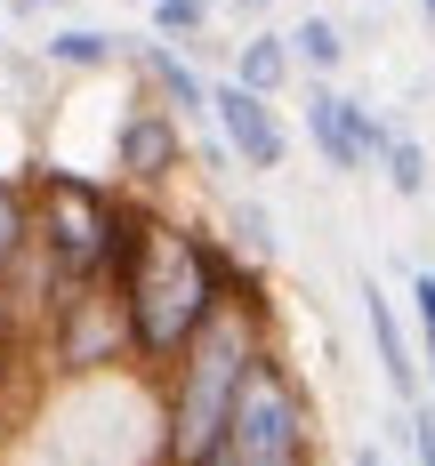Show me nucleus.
I'll return each instance as SVG.
<instances>
[{
  "label": "nucleus",
  "mask_w": 435,
  "mask_h": 466,
  "mask_svg": "<svg viewBox=\"0 0 435 466\" xmlns=\"http://www.w3.org/2000/svg\"><path fill=\"white\" fill-rule=\"evenodd\" d=\"M274 346V281L266 266H250L234 298L193 329V346L153 378L161 394V419H153V466H186V459H210L226 442V419H234V394L250 362Z\"/></svg>",
  "instance_id": "obj_2"
},
{
  "label": "nucleus",
  "mask_w": 435,
  "mask_h": 466,
  "mask_svg": "<svg viewBox=\"0 0 435 466\" xmlns=\"http://www.w3.org/2000/svg\"><path fill=\"white\" fill-rule=\"evenodd\" d=\"M419 16H428V33H435V0H419Z\"/></svg>",
  "instance_id": "obj_22"
},
{
  "label": "nucleus",
  "mask_w": 435,
  "mask_h": 466,
  "mask_svg": "<svg viewBox=\"0 0 435 466\" xmlns=\"http://www.w3.org/2000/svg\"><path fill=\"white\" fill-rule=\"evenodd\" d=\"M210 16H218V0H153V33L161 41H178V48H202V33H210Z\"/></svg>",
  "instance_id": "obj_16"
},
{
  "label": "nucleus",
  "mask_w": 435,
  "mask_h": 466,
  "mask_svg": "<svg viewBox=\"0 0 435 466\" xmlns=\"http://www.w3.org/2000/svg\"><path fill=\"white\" fill-rule=\"evenodd\" d=\"M234 73L242 89H258V96H283L290 81H298V56H290V33H250V41H234Z\"/></svg>",
  "instance_id": "obj_11"
},
{
  "label": "nucleus",
  "mask_w": 435,
  "mask_h": 466,
  "mask_svg": "<svg viewBox=\"0 0 435 466\" xmlns=\"http://www.w3.org/2000/svg\"><path fill=\"white\" fill-rule=\"evenodd\" d=\"M210 129L226 137L234 169H250V177H274V169H290L283 105H274V96H258V89H242L234 73H218V81H210Z\"/></svg>",
  "instance_id": "obj_6"
},
{
  "label": "nucleus",
  "mask_w": 435,
  "mask_h": 466,
  "mask_svg": "<svg viewBox=\"0 0 435 466\" xmlns=\"http://www.w3.org/2000/svg\"><path fill=\"white\" fill-rule=\"evenodd\" d=\"M41 56L57 65V73H105V65L129 56V41L105 33V25H81V16H57V33L41 41Z\"/></svg>",
  "instance_id": "obj_10"
},
{
  "label": "nucleus",
  "mask_w": 435,
  "mask_h": 466,
  "mask_svg": "<svg viewBox=\"0 0 435 466\" xmlns=\"http://www.w3.org/2000/svg\"><path fill=\"white\" fill-rule=\"evenodd\" d=\"M355 466H387V459H379V451H371V442H363V451H355Z\"/></svg>",
  "instance_id": "obj_20"
},
{
  "label": "nucleus",
  "mask_w": 435,
  "mask_h": 466,
  "mask_svg": "<svg viewBox=\"0 0 435 466\" xmlns=\"http://www.w3.org/2000/svg\"><path fill=\"white\" fill-rule=\"evenodd\" d=\"M242 281H250V258H242L218 226L178 218V209H153L138 258L113 281V298H121V314H129V354H138V370L161 378L193 346V329L210 322Z\"/></svg>",
  "instance_id": "obj_1"
},
{
  "label": "nucleus",
  "mask_w": 435,
  "mask_h": 466,
  "mask_svg": "<svg viewBox=\"0 0 435 466\" xmlns=\"http://www.w3.org/2000/svg\"><path fill=\"white\" fill-rule=\"evenodd\" d=\"M129 73H138V89H153L178 121H210V73L193 65V48L145 33V41H129Z\"/></svg>",
  "instance_id": "obj_7"
},
{
  "label": "nucleus",
  "mask_w": 435,
  "mask_h": 466,
  "mask_svg": "<svg viewBox=\"0 0 435 466\" xmlns=\"http://www.w3.org/2000/svg\"><path fill=\"white\" fill-rule=\"evenodd\" d=\"M186 466H323L315 451L306 459H234V451H210V459H186Z\"/></svg>",
  "instance_id": "obj_17"
},
{
  "label": "nucleus",
  "mask_w": 435,
  "mask_h": 466,
  "mask_svg": "<svg viewBox=\"0 0 435 466\" xmlns=\"http://www.w3.org/2000/svg\"><path fill=\"white\" fill-rule=\"evenodd\" d=\"M33 177L25 169H0V281L16 274L25 258H33Z\"/></svg>",
  "instance_id": "obj_12"
},
{
  "label": "nucleus",
  "mask_w": 435,
  "mask_h": 466,
  "mask_svg": "<svg viewBox=\"0 0 435 466\" xmlns=\"http://www.w3.org/2000/svg\"><path fill=\"white\" fill-rule=\"evenodd\" d=\"M33 354H41L57 378H105V370H138V354H129V314H121V298L97 281V289H65L57 306H48L41 338H33Z\"/></svg>",
  "instance_id": "obj_4"
},
{
  "label": "nucleus",
  "mask_w": 435,
  "mask_h": 466,
  "mask_svg": "<svg viewBox=\"0 0 435 466\" xmlns=\"http://www.w3.org/2000/svg\"><path fill=\"white\" fill-rule=\"evenodd\" d=\"M290 56H298L306 81H338V65H347V25H338V16H298V25H290Z\"/></svg>",
  "instance_id": "obj_13"
},
{
  "label": "nucleus",
  "mask_w": 435,
  "mask_h": 466,
  "mask_svg": "<svg viewBox=\"0 0 435 466\" xmlns=\"http://www.w3.org/2000/svg\"><path fill=\"white\" fill-rule=\"evenodd\" d=\"M218 233L234 241L250 266H274V258H283V226H274V209H266V201H226Z\"/></svg>",
  "instance_id": "obj_14"
},
{
  "label": "nucleus",
  "mask_w": 435,
  "mask_h": 466,
  "mask_svg": "<svg viewBox=\"0 0 435 466\" xmlns=\"http://www.w3.org/2000/svg\"><path fill=\"white\" fill-rule=\"evenodd\" d=\"M57 8H73V0H8V16H57Z\"/></svg>",
  "instance_id": "obj_18"
},
{
  "label": "nucleus",
  "mask_w": 435,
  "mask_h": 466,
  "mask_svg": "<svg viewBox=\"0 0 435 466\" xmlns=\"http://www.w3.org/2000/svg\"><path fill=\"white\" fill-rule=\"evenodd\" d=\"M218 451H234V459H306L315 451V394H306L298 362L283 354V338L250 362Z\"/></svg>",
  "instance_id": "obj_3"
},
{
  "label": "nucleus",
  "mask_w": 435,
  "mask_h": 466,
  "mask_svg": "<svg viewBox=\"0 0 435 466\" xmlns=\"http://www.w3.org/2000/svg\"><path fill=\"white\" fill-rule=\"evenodd\" d=\"M0 354H8V306H0Z\"/></svg>",
  "instance_id": "obj_21"
},
{
  "label": "nucleus",
  "mask_w": 435,
  "mask_h": 466,
  "mask_svg": "<svg viewBox=\"0 0 435 466\" xmlns=\"http://www.w3.org/2000/svg\"><path fill=\"white\" fill-rule=\"evenodd\" d=\"M226 8H234V16H266V0H226Z\"/></svg>",
  "instance_id": "obj_19"
},
{
  "label": "nucleus",
  "mask_w": 435,
  "mask_h": 466,
  "mask_svg": "<svg viewBox=\"0 0 435 466\" xmlns=\"http://www.w3.org/2000/svg\"><path fill=\"white\" fill-rule=\"evenodd\" d=\"M363 329H371V354H379V378L387 394L411 410V402H428V370H419V346L403 338V314H395V298H387L379 281H363Z\"/></svg>",
  "instance_id": "obj_9"
},
{
  "label": "nucleus",
  "mask_w": 435,
  "mask_h": 466,
  "mask_svg": "<svg viewBox=\"0 0 435 466\" xmlns=\"http://www.w3.org/2000/svg\"><path fill=\"white\" fill-rule=\"evenodd\" d=\"M178 177H186V121H178L153 89H138L113 113V186L161 201Z\"/></svg>",
  "instance_id": "obj_5"
},
{
  "label": "nucleus",
  "mask_w": 435,
  "mask_h": 466,
  "mask_svg": "<svg viewBox=\"0 0 435 466\" xmlns=\"http://www.w3.org/2000/svg\"><path fill=\"white\" fill-rule=\"evenodd\" d=\"M379 169H387V193L395 201H419V193H435V169H428V145L411 137V129H395L379 153Z\"/></svg>",
  "instance_id": "obj_15"
},
{
  "label": "nucleus",
  "mask_w": 435,
  "mask_h": 466,
  "mask_svg": "<svg viewBox=\"0 0 435 466\" xmlns=\"http://www.w3.org/2000/svg\"><path fill=\"white\" fill-rule=\"evenodd\" d=\"M298 121H306V145L323 153L331 177H371V153H363V137H355V96L338 89V81H306Z\"/></svg>",
  "instance_id": "obj_8"
}]
</instances>
